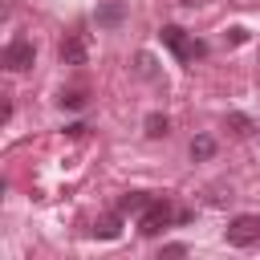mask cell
Segmentation results:
<instances>
[{"instance_id":"obj_8","label":"cell","mask_w":260,"mask_h":260,"mask_svg":"<svg viewBox=\"0 0 260 260\" xmlns=\"http://www.w3.org/2000/svg\"><path fill=\"white\" fill-rule=\"evenodd\" d=\"M118 20H122V4H118V0H110L106 8H98V24H106V28H114Z\"/></svg>"},{"instance_id":"obj_10","label":"cell","mask_w":260,"mask_h":260,"mask_svg":"<svg viewBox=\"0 0 260 260\" xmlns=\"http://www.w3.org/2000/svg\"><path fill=\"white\" fill-rule=\"evenodd\" d=\"M85 98H89L85 89H65V93H61V106H65V110H81Z\"/></svg>"},{"instance_id":"obj_6","label":"cell","mask_w":260,"mask_h":260,"mask_svg":"<svg viewBox=\"0 0 260 260\" xmlns=\"http://www.w3.org/2000/svg\"><path fill=\"white\" fill-rule=\"evenodd\" d=\"M146 207H150V195H146V191H130V195H122V203H118L122 215H142Z\"/></svg>"},{"instance_id":"obj_2","label":"cell","mask_w":260,"mask_h":260,"mask_svg":"<svg viewBox=\"0 0 260 260\" xmlns=\"http://www.w3.org/2000/svg\"><path fill=\"white\" fill-rule=\"evenodd\" d=\"M158 37H162V45H167L179 61H195V57H203V45H199V41H187V32H183L179 24H162Z\"/></svg>"},{"instance_id":"obj_3","label":"cell","mask_w":260,"mask_h":260,"mask_svg":"<svg viewBox=\"0 0 260 260\" xmlns=\"http://www.w3.org/2000/svg\"><path fill=\"white\" fill-rule=\"evenodd\" d=\"M223 240H228L232 248H248V244H256V240H260V215H236V219L228 223Z\"/></svg>"},{"instance_id":"obj_9","label":"cell","mask_w":260,"mask_h":260,"mask_svg":"<svg viewBox=\"0 0 260 260\" xmlns=\"http://www.w3.org/2000/svg\"><path fill=\"white\" fill-rule=\"evenodd\" d=\"M215 154V142L207 138V134H199L195 142H191V158H211Z\"/></svg>"},{"instance_id":"obj_4","label":"cell","mask_w":260,"mask_h":260,"mask_svg":"<svg viewBox=\"0 0 260 260\" xmlns=\"http://www.w3.org/2000/svg\"><path fill=\"white\" fill-rule=\"evenodd\" d=\"M61 61H65V65H85V61H89V41H85V32H69V37L61 41Z\"/></svg>"},{"instance_id":"obj_11","label":"cell","mask_w":260,"mask_h":260,"mask_svg":"<svg viewBox=\"0 0 260 260\" xmlns=\"http://www.w3.org/2000/svg\"><path fill=\"white\" fill-rule=\"evenodd\" d=\"M167 130H171V122H167L162 114H150V118H146V134H150V138H162Z\"/></svg>"},{"instance_id":"obj_5","label":"cell","mask_w":260,"mask_h":260,"mask_svg":"<svg viewBox=\"0 0 260 260\" xmlns=\"http://www.w3.org/2000/svg\"><path fill=\"white\" fill-rule=\"evenodd\" d=\"M32 57H37V49H32L28 41H12V45L4 49V65H8L12 73H24V69L32 65Z\"/></svg>"},{"instance_id":"obj_7","label":"cell","mask_w":260,"mask_h":260,"mask_svg":"<svg viewBox=\"0 0 260 260\" xmlns=\"http://www.w3.org/2000/svg\"><path fill=\"white\" fill-rule=\"evenodd\" d=\"M93 236H98V240H118V236H122V211H118V215H102V219L93 223Z\"/></svg>"},{"instance_id":"obj_13","label":"cell","mask_w":260,"mask_h":260,"mask_svg":"<svg viewBox=\"0 0 260 260\" xmlns=\"http://www.w3.org/2000/svg\"><path fill=\"white\" fill-rule=\"evenodd\" d=\"M162 256H187V248H183V244H167V248H162Z\"/></svg>"},{"instance_id":"obj_12","label":"cell","mask_w":260,"mask_h":260,"mask_svg":"<svg viewBox=\"0 0 260 260\" xmlns=\"http://www.w3.org/2000/svg\"><path fill=\"white\" fill-rule=\"evenodd\" d=\"M228 126H232L240 138H248V134H252V118H244V114H228Z\"/></svg>"},{"instance_id":"obj_1","label":"cell","mask_w":260,"mask_h":260,"mask_svg":"<svg viewBox=\"0 0 260 260\" xmlns=\"http://www.w3.org/2000/svg\"><path fill=\"white\" fill-rule=\"evenodd\" d=\"M179 219V207H171L167 199H150V207L138 215V232L142 236H158L167 223H175Z\"/></svg>"}]
</instances>
